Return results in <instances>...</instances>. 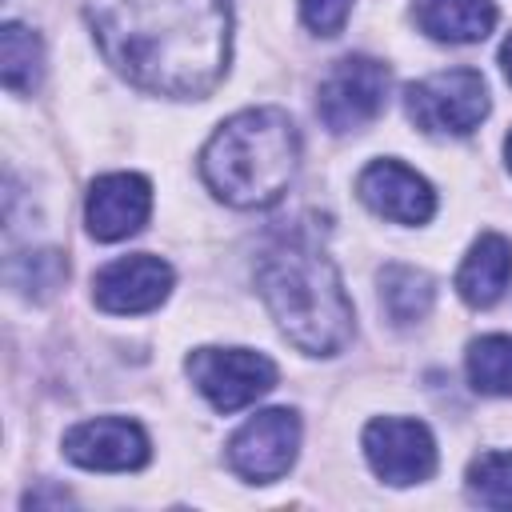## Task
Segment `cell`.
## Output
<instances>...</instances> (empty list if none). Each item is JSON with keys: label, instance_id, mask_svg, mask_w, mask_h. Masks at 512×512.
<instances>
[{"label": "cell", "instance_id": "cell-1", "mask_svg": "<svg viewBox=\"0 0 512 512\" xmlns=\"http://www.w3.org/2000/svg\"><path fill=\"white\" fill-rule=\"evenodd\" d=\"M104 60L152 96L200 100L228 72V0H84Z\"/></svg>", "mask_w": 512, "mask_h": 512}, {"label": "cell", "instance_id": "cell-2", "mask_svg": "<svg viewBox=\"0 0 512 512\" xmlns=\"http://www.w3.org/2000/svg\"><path fill=\"white\" fill-rule=\"evenodd\" d=\"M256 292L280 332L308 356H336L352 340V300L332 256L292 232L264 244L256 260Z\"/></svg>", "mask_w": 512, "mask_h": 512}, {"label": "cell", "instance_id": "cell-3", "mask_svg": "<svg viewBox=\"0 0 512 512\" xmlns=\"http://www.w3.org/2000/svg\"><path fill=\"white\" fill-rule=\"evenodd\" d=\"M300 164V132L280 108H244L228 116L200 152L204 184L232 208L276 204Z\"/></svg>", "mask_w": 512, "mask_h": 512}, {"label": "cell", "instance_id": "cell-4", "mask_svg": "<svg viewBox=\"0 0 512 512\" xmlns=\"http://www.w3.org/2000/svg\"><path fill=\"white\" fill-rule=\"evenodd\" d=\"M404 112L428 136H468L488 116V84L476 68L432 72L404 88Z\"/></svg>", "mask_w": 512, "mask_h": 512}, {"label": "cell", "instance_id": "cell-5", "mask_svg": "<svg viewBox=\"0 0 512 512\" xmlns=\"http://www.w3.org/2000/svg\"><path fill=\"white\" fill-rule=\"evenodd\" d=\"M184 368L216 412H240L276 388V364L252 348H196Z\"/></svg>", "mask_w": 512, "mask_h": 512}, {"label": "cell", "instance_id": "cell-6", "mask_svg": "<svg viewBox=\"0 0 512 512\" xmlns=\"http://www.w3.org/2000/svg\"><path fill=\"white\" fill-rule=\"evenodd\" d=\"M388 68L372 56H344L328 68L316 92V112L332 132H360L384 112Z\"/></svg>", "mask_w": 512, "mask_h": 512}, {"label": "cell", "instance_id": "cell-7", "mask_svg": "<svg viewBox=\"0 0 512 512\" xmlns=\"http://www.w3.org/2000/svg\"><path fill=\"white\" fill-rule=\"evenodd\" d=\"M300 420L288 408H264L248 416L228 440V464L248 484H272L296 464Z\"/></svg>", "mask_w": 512, "mask_h": 512}, {"label": "cell", "instance_id": "cell-8", "mask_svg": "<svg viewBox=\"0 0 512 512\" xmlns=\"http://www.w3.org/2000/svg\"><path fill=\"white\" fill-rule=\"evenodd\" d=\"M364 456L384 484H420L436 472V440L428 424L408 416H380L364 428Z\"/></svg>", "mask_w": 512, "mask_h": 512}, {"label": "cell", "instance_id": "cell-9", "mask_svg": "<svg viewBox=\"0 0 512 512\" xmlns=\"http://www.w3.org/2000/svg\"><path fill=\"white\" fill-rule=\"evenodd\" d=\"M168 292H172V268L152 252L120 256L92 276V300L112 316L152 312L168 300Z\"/></svg>", "mask_w": 512, "mask_h": 512}, {"label": "cell", "instance_id": "cell-10", "mask_svg": "<svg viewBox=\"0 0 512 512\" xmlns=\"http://www.w3.org/2000/svg\"><path fill=\"white\" fill-rule=\"evenodd\" d=\"M148 436L128 416L80 420L64 432V456L92 472H136L148 464Z\"/></svg>", "mask_w": 512, "mask_h": 512}, {"label": "cell", "instance_id": "cell-11", "mask_svg": "<svg viewBox=\"0 0 512 512\" xmlns=\"http://www.w3.org/2000/svg\"><path fill=\"white\" fill-rule=\"evenodd\" d=\"M356 192L376 216H384L392 224H428L436 212L432 184L400 160H372L360 172Z\"/></svg>", "mask_w": 512, "mask_h": 512}, {"label": "cell", "instance_id": "cell-12", "mask_svg": "<svg viewBox=\"0 0 512 512\" xmlns=\"http://www.w3.org/2000/svg\"><path fill=\"white\" fill-rule=\"evenodd\" d=\"M148 212H152V184L136 172H108V176L92 180L88 200H84L88 232L104 244L140 232Z\"/></svg>", "mask_w": 512, "mask_h": 512}, {"label": "cell", "instance_id": "cell-13", "mask_svg": "<svg viewBox=\"0 0 512 512\" xmlns=\"http://www.w3.org/2000/svg\"><path fill=\"white\" fill-rule=\"evenodd\" d=\"M512 280V240L496 236V232H484L468 256L460 260V272H456V292L472 304V308H492L504 288Z\"/></svg>", "mask_w": 512, "mask_h": 512}, {"label": "cell", "instance_id": "cell-14", "mask_svg": "<svg viewBox=\"0 0 512 512\" xmlns=\"http://www.w3.org/2000/svg\"><path fill=\"white\" fill-rule=\"evenodd\" d=\"M416 24L444 44H476L496 24L492 0H416Z\"/></svg>", "mask_w": 512, "mask_h": 512}, {"label": "cell", "instance_id": "cell-15", "mask_svg": "<svg viewBox=\"0 0 512 512\" xmlns=\"http://www.w3.org/2000/svg\"><path fill=\"white\" fill-rule=\"evenodd\" d=\"M432 300H436V284L428 272L408 268V264H388L380 272V308L388 312L392 324L424 320Z\"/></svg>", "mask_w": 512, "mask_h": 512}, {"label": "cell", "instance_id": "cell-16", "mask_svg": "<svg viewBox=\"0 0 512 512\" xmlns=\"http://www.w3.org/2000/svg\"><path fill=\"white\" fill-rule=\"evenodd\" d=\"M44 76V44L32 28L8 20L0 28V80L8 92H32Z\"/></svg>", "mask_w": 512, "mask_h": 512}, {"label": "cell", "instance_id": "cell-17", "mask_svg": "<svg viewBox=\"0 0 512 512\" xmlns=\"http://www.w3.org/2000/svg\"><path fill=\"white\" fill-rule=\"evenodd\" d=\"M468 380L484 396H512V336H480L468 348Z\"/></svg>", "mask_w": 512, "mask_h": 512}, {"label": "cell", "instance_id": "cell-18", "mask_svg": "<svg viewBox=\"0 0 512 512\" xmlns=\"http://www.w3.org/2000/svg\"><path fill=\"white\" fill-rule=\"evenodd\" d=\"M68 280V260L52 248L44 252H24L8 260V284L16 292H24L28 300H48L60 284Z\"/></svg>", "mask_w": 512, "mask_h": 512}, {"label": "cell", "instance_id": "cell-19", "mask_svg": "<svg viewBox=\"0 0 512 512\" xmlns=\"http://www.w3.org/2000/svg\"><path fill=\"white\" fill-rule=\"evenodd\" d=\"M468 496L484 508H512V452H484L468 464Z\"/></svg>", "mask_w": 512, "mask_h": 512}, {"label": "cell", "instance_id": "cell-20", "mask_svg": "<svg viewBox=\"0 0 512 512\" xmlns=\"http://www.w3.org/2000/svg\"><path fill=\"white\" fill-rule=\"evenodd\" d=\"M352 12V0H300V16L316 36H336Z\"/></svg>", "mask_w": 512, "mask_h": 512}, {"label": "cell", "instance_id": "cell-21", "mask_svg": "<svg viewBox=\"0 0 512 512\" xmlns=\"http://www.w3.org/2000/svg\"><path fill=\"white\" fill-rule=\"evenodd\" d=\"M500 68H504V76L512 80V36L500 44Z\"/></svg>", "mask_w": 512, "mask_h": 512}, {"label": "cell", "instance_id": "cell-22", "mask_svg": "<svg viewBox=\"0 0 512 512\" xmlns=\"http://www.w3.org/2000/svg\"><path fill=\"white\" fill-rule=\"evenodd\" d=\"M504 160H508V168H512V132H508V140H504Z\"/></svg>", "mask_w": 512, "mask_h": 512}]
</instances>
